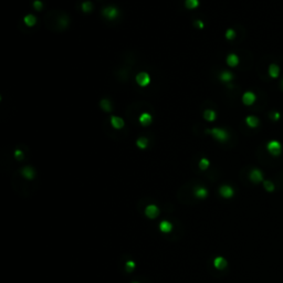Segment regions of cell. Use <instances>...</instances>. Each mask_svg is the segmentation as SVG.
<instances>
[{
	"label": "cell",
	"instance_id": "6da1fadb",
	"mask_svg": "<svg viewBox=\"0 0 283 283\" xmlns=\"http://www.w3.org/2000/svg\"><path fill=\"white\" fill-rule=\"evenodd\" d=\"M206 133L207 134H211L212 137L215 139L219 142H226L228 138H229V135L228 133L225 131V129H221V128H212V129H206Z\"/></svg>",
	"mask_w": 283,
	"mask_h": 283
},
{
	"label": "cell",
	"instance_id": "7a4b0ae2",
	"mask_svg": "<svg viewBox=\"0 0 283 283\" xmlns=\"http://www.w3.org/2000/svg\"><path fill=\"white\" fill-rule=\"evenodd\" d=\"M136 83L139 86L145 88V86H147L150 83V76L146 72H141V73H138L136 75Z\"/></svg>",
	"mask_w": 283,
	"mask_h": 283
},
{
	"label": "cell",
	"instance_id": "3957f363",
	"mask_svg": "<svg viewBox=\"0 0 283 283\" xmlns=\"http://www.w3.org/2000/svg\"><path fill=\"white\" fill-rule=\"evenodd\" d=\"M281 144L276 141H271L268 143V150L273 155V156H278L281 154Z\"/></svg>",
	"mask_w": 283,
	"mask_h": 283
},
{
	"label": "cell",
	"instance_id": "277c9868",
	"mask_svg": "<svg viewBox=\"0 0 283 283\" xmlns=\"http://www.w3.org/2000/svg\"><path fill=\"white\" fill-rule=\"evenodd\" d=\"M102 13H103V16L105 18H107L110 20H113V19H115V18L119 16V10H117V8H115V7H107V8H104Z\"/></svg>",
	"mask_w": 283,
	"mask_h": 283
},
{
	"label": "cell",
	"instance_id": "5b68a950",
	"mask_svg": "<svg viewBox=\"0 0 283 283\" xmlns=\"http://www.w3.org/2000/svg\"><path fill=\"white\" fill-rule=\"evenodd\" d=\"M158 213H159V209L157 208V206H155V205L147 206L146 209H145V215H146L148 218H150V219L156 218L157 216H158Z\"/></svg>",
	"mask_w": 283,
	"mask_h": 283
},
{
	"label": "cell",
	"instance_id": "8992f818",
	"mask_svg": "<svg viewBox=\"0 0 283 283\" xmlns=\"http://www.w3.org/2000/svg\"><path fill=\"white\" fill-rule=\"evenodd\" d=\"M242 102L245 105H252L255 102V95L252 92H245L242 96Z\"/></svg>",
	"mask_w": 283,
	"mask_h": 283
},
{
	"label": "cell",
	"instance_id": "52a82bcc",
	"mask_svg": "<svg viewBox=\"0 0 283 283\" xmlns=\"http://www.w3.org/2000/svg\"><path fill=\"white\" fill-rule=\"evenodd\" d=\"M111 124H112V126H113L114 128H116V129L123 128L124 125H125L124 119H121V117H119V116H112L111 117Z\"/></svg>",
	"mask_w": 283,
	"mask_h": 283
},
{
	"label": "cell",
	"instance_id": "ba28073f",
	"mask_svg": "<svg viewBox=\"0 0 283 283\" xmlns=\"http://www.w3.org/2000/svg\"><path fill=\"white\" fill-rule=\"evenodd\" d=\"M139 123L143 125V126H148L149 124L152 123V115L148 113H143L139 116Z\"/></svg>",
	"mask_w": 283,
	"mask_h": 283
},
{
	"label": "cell",
	"instance_id": "9c48e42d",
	"mask_svg": "<svg viewBox=\"0 0 283 283\" xmlns=\"http://www.w3.org/2000/svg\"><path fill=\"white\" fill-rule=\"evenodd\" d=\"M219 191H220V195L225 198H229L233 195L232 188L230 187V186H227V185H225V186H222V187L220 188Z\"/></svg>",
	"mask_w": 283,
	"mask_h": 283
},
{
	"label": "cell",
	"instance_id": "30bf717a",
	"mask_svg": "<svg viewBox=\"0 0 283 283\" xmlns=\"http://www.w3.org/2000/svg\"><path fill=\"white\" fill-rule=\"evenodd\" d=\"M207 195H208V190L206 189L205 187L198 186V187H196V189H195V196H196L197 198L204 199V198L207 197Z\"/></svg>",
	"mask_w": 283,
	"mask_h": 283
},
{
	"label": "cell",
	"instance_id": "8fae6325",
	"mask_svg": "<svg viewBox=\"0 0 283 283\" xmlns=\"http://www.w3.org/2000/svg\"><path fill=\"white\" fill-rule=\"evenodd\" d=\"M173 229V225L169 222V221H167V220H164V221H162V222L159 223V230L162 231V232H170Z\"/></svg>",
	"mask_w": 283,
	"mask_h": 283
},
{
	"label": "cell",
	"instance_id": "7c38bea8",
	"mask_svg": "<svg viewBox=\"0 0 283 283\" xmlns=\"http://www.w3.org/2000/svg\"><path fill=\"white\" fill-rule=\"evenodd\" d=\"M213 265L217 269H219V270H222V269H225L227 267V261L222 257H217L215 259V261H213Z\"/></svg>",
	"mask_w": 283,
	"mask_h": 283
},
{
	"label": "cell",
	"instance_id": "4fadbf2b",
	"mask_svg": "<svg viewBox=\"0 0 283 283\" xmlns=\"http://www.w3.org/2000/svg\"><path fill=\"white\" fill-rule=\"evenodd\" d=\"M21 174L23 177H25L27 179H32L34 177V170L31 168V167H23L22 170H21Z\"/></svg>",
	"mask_w": 283,
	"mask_h": 283
},
{
	"label": "cell",
	"instance_id": "5bb4252c",
	"mask_svg": "<svg viewBox=\"0 0 283 283\" xmlns=\"http://www.w3.org/2000/svg\"><path fill=\"white\" fill-rule=\"evenodd\" d=\"M227 63L230 66H237L239 63V58H238L237 54H229L227 58Z\"/></svg>",
	"mask_w": 283,
	"mask_h": 283
},
{
	"label": "cell",
	"instance_id": "9a60e30c",
	"mask_svg": "<svg viewBox=\"0 0 283 283\" xmlns=\"http://www.w3.org/2000/svg\"><path fill=\"white\" fill-rule=\"evenodd\" d=\"M279 73H280V69H279L278 65H276V64H271V65L269 66V74H270L271 78H273V79L278 78Z\"/></svg>",
	"mask_w": 283,
	"mask_h": 283
},
{
	"label": "cell",
	"instance_id": "2e32d148",
	"mask_svg": "<svg viewBox=\"0 0 283 283\" xmlns=\"http://www.w3.org/2000/svg\"><path fill=\"white\" fill-rule=\"evenodd\" d=\"M250 179L252 180V182H260V180L262 179V174H261L260 170H258V169L252 170V172H251V174H250Z\"/></svg>",
	"mask_w": 283,
	"mask_h": 283
},
{
	"label": "cell",
	"instance_id": "e0dca14e",
	"mask_svg": "<svg viewBox=\"0 0 283 283\" xmlns=\"http://www.w3.org/2000/svg\"><path fill=\"white\" fill-rule=\"evenodd\" d=\"M216 116H217V115H216L215 111H212V110H206V111L204 112V117H205L208 122L215 121Z\"/></svg>",
	"mask_w": 283,
	"mask_h": 283
},
{
	"label": "cell",
	"instance_id": "ac0fdd59",
	"mask_svg": "<svg viewBox=\"0 0 283 283\" xmlns=\"http://www.w3.org/2000/svg\"><path fill=\"white\" fill-rule=\"evenodd\" d=\"M245 122H247L248 126L252 127V128H254V127H257L259 125V119L255 116H248L245 119Z\"/></svg>",
	"mask_w": 283,
	"mask_h": 283
},
{
	"label": "cell",
	"instance_id": "d6986e66",
	"mask_svg": "<svg viewBox=\"0 0 283 283\" xmlns=\"http://www.w3.org/2000/svg\"><path fill=\"white\" fill-rule=\"evenodd\" d=\"M23 21H25V23L28 25V27H33V25H35V22H37V19H35L34 16L28 15L23 18Z\"/></svg>",
	"mask_w": 283,
	"mask_h": 283
},
{
	"label": "cell",
	"instance_id": "ffe728a7",
	"mask_svg": "<svg viewBox=\"0 0 283 283\" xmlns=\"http://www.w3.org/2000/svg\"><path fill=\"white\" fill-rule=\"evenodd\" d=\"M136 145L138 148L141 149H145L147 146H148V139L145 138V137H141L136 141Z\"/></svg>",
	"mask_w": 283,
	"mask_h": 283
},
{
	"label": "cell",
	"instance_id": "44dd1931",
	"mask_svg": "<svg viewBox=\"0 0 283 283\" xmlns=\"http://www.w3.org/2000/svg\"><path fill=\"white\" fill-rule=\"evenodd\" d=\"M185 6L187 9H195L199 6V0H186L185 1Z\"/></svg>",
	"mask_w": 283,
	"mask_h": 283
},
{
	"label": "cell",
	"instance_id": "7402d4cb",
	"mask_svg": "<svg viewBox=\"0 0 283 283\" xmlns=\"http://www.w3.org/2000/svg\"><path fill=\"white\" fill-rule=\"evenodd\" d=\"M233 78L232 73H230V72H228V71H223L222 73L220 74V80L223 82H229L231 81Z\"/></svg>",
	"mask_w": 283,
	"mask_h": 283
},
{
	"label": "cell",
	"instance_id": "603a6c76",
	"mask_svg": "<svg viewBox=\"0 0 283 283\" xmlns=\"http://www.w3.org/2000/svg\"><path fill=\"white\" fill-rule=\"evenodd\" d=\"M101 107L106 112H111L112 110V105H111V102L109 100H102L101 101Z\"/></svg>",
	"mask_w": 283,
	"mask_h": 283
},
{
	"label": "cell",
	"instance_id": "cb8c5ba5",
	"mask_svg": "<svg viewBox=\"0 0 283 283\" xmlns=\"http://www.w3.org/2000/svg\"><path fill=\"white\" fill-rule=\"evenodd\" d=\"M209 160H208L207 158H201L200 159V162H199V167H200V169H202V170H205V169H207L208 167H209Z\"/></svg>",
	"mask_w": 283,
	"mask_h": 283
},
{
	"label": "cell",
	"instance_id": "d4e9b609",
	"mask_svg": "<svg viewBox=\"0 0 283 283\" xmlns=\"http://www.w3.org/2000/svg\"><path fill=\"white\" fill-rule=\"evenodd\" d=\"M82 10L84 11V12H90V11L92 10V3L90 2V1H84L83 3H82Z\"/></svg>",
	"mask_w": 283,
	"mask_h": 283
},
{
	"label": "cell",
	"instance_id": "484cf974",
	"mask_svg": "<svg viewBox=\"0 0 283 283\" xmlns=\"http://www.w3.org/2000/svg\"><path fill=\"white\" fill-rule=\"evenodd\" d=\"M235 37H236V32L232 30V29L227 30V32H226V38H227L228 40H232Z\"/></svg>",
	"mask_w": 283,
	"mask_h": 283
},
{
	"label": "cell",
	"instance_id": "4316f807",
	"mask_svg": "<svg viewBox=\"0 0 283 283\" xmlns=\"http://www.w3.org/2000/svg\"><path fill=\"white\" fill-rule=\"evenodd\" d=\"M33 8H34L35 10H41L42 9V2H41L40 0H35L34 2H33Z\"/></svg>",
	"mask_w": 283,
	"mask_h": 283
},
{
	"label": "cell",
	"instance_id": "83f0119b",
	"mask_svg": "<svg viewBox=\"0 0 283 283\" xmlns=\"http://www.w3.org/2000/svg\"><path fill=\"white\" fill-rule=\"evenodd\" d=\"M135 268V262L133 261H127L126 262V270L127 271H133Z\"/></svg>",
	"mask_w": 283,
	"mask_h": 283
},
{
	"label": "cell",
	"instance_id": "f1b7e54d",
	"mask_svg": "<svg viewBox=\"0 0 283 283\" xmlns=\"http://www.w3.org/2000/svg\"><path fill=\"white\" fill-rule=\"evenodd\" d=\"M15 157L17 159H19V160H20V159L23 158V153L21 152L20 149H17V150L15 152Z\"/></svg>",
	"mask_w": 283,
	"mask_h": 283
},
{
	"label": "cell",
	"instance_id": "f546056e",
	"mask_svg": "<svg viewBox=\"0 0 283 283\" xmlns=\"http://www.w3.org/2000/svg\"><path fill=\"white\" fill-rule=\"evenodd\" d=\"M195 25H197V27H198L199 29H202V28H204V25H204V22H202L201 20H197L196 22H195Z\"/></svg>",
	"mask_w": 283,
	"mask_h": 283
},
{
	"label": "cell",
	"instance_id": "4dcf8cb0",
	"mask_svg": "<svg viewBox=\"0 0 283 283\" xmlns=\"http://www.w3.org/2000/svg\"><path fill=\"white\" fill-rule=\"evenodd\" d=\"M265 188H268L269 190H272V188H273V186H272V184H271L270 182H265Z\"/></svg>",
	"mask_w": 283,
	"mask_h": 283
},
{
	"label": "cell",
	"instance_id": "1f68e13d",
	"mask_svg": "<svg viewBox=\"0 0 283 283\" xmlns=\"http://www.w3.org/2000/svg\"><path fill=\"white\" fill-rule=\"evenodd\" d=\"M273 119H274V121H278V119H280V114H279L278 112H276V113L273 114Z\"/></svg>",
	"mask_w": 283,
	"mask_h": 283
},
{
	"label": "cell",
	"instance_id": "d6a6232c",
	"mask_svg": "<svg viewBox=\"0 0 283 283\" xmlns=\"http://www.w3.org/2000/svg\"><path fill=\"white\" fill-rule=\"evenodd\" d=\"M133 283H138V282H133Z\"/></svg>",
	"mask_w": 283,
	"mask_h": 283
},
{
	"label": "cell",
	"instance_id": "836d02e7",
	"mask_svg": "<svg viewBox=\"0 0 283 283\" xmlns=\"http://www.w3.org/2000/svg\"><path fill=\"white\" fill-rule=\"evenodd\" d=\"M282 84H283V82H282Z\"/></svg>",
	"mask_w": 283,
	"mask_h": 283
}]
</instances>
